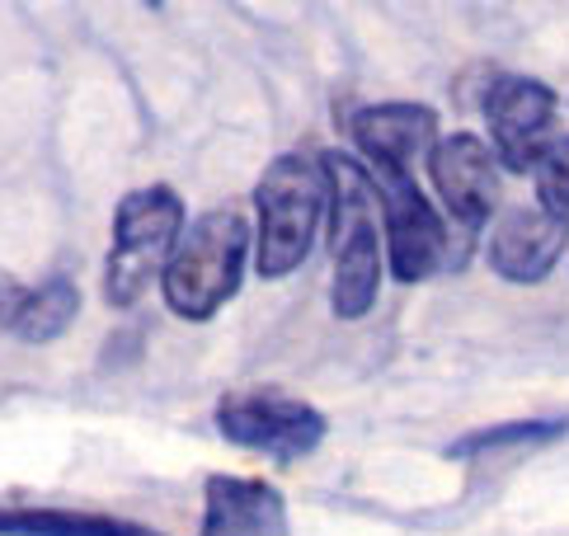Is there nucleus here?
<instances>
[{
	"label": "nucleus",
	"mask_w": 569,
	"mask_h": 536,
	"mask_svg": "<svg viewBox=\"0 0 569 536\" xmlns=\"http://www.w3.org/2000/svg\"><path fill=\"white\" fill-rule=\"evenodd\" d=\"M254 274L288 278L311 259L320 221H330V179L325 165L307 156H278L254 183Z\"/></svg>",
	"instance_id": "obj_1"
},
{
	"label": "nucleus",
	"mask_w": 569,
	"mask_h": 536,
	"mask_svg": "<svg viewBox=\"0 0 569 536\" xmlns=\"http://www.w3.org/2000/svg\"><path fill=\"white\" fill-rule=\"evenodd\" d=\"M246 264H250V217L236 202L202 212L193 226H184L179 250L166 268V306L179 320H212L227 306L240 282H246Z\"/></svg>",
	"instance_id": "obj_2"
},
{
	"label": "nucleus",
	"mask_w": 569,
	"mask_h": 536,
	"mask_svg": "<svg viewBox=\"0 0 569 536\" xmlns=\"http://www.w3.org/2000/svg\"><path fill=\"white\" fill-rule=\"evenodd\" d=\"M330 179V240H335V282L330 306L339 320H362L377 306L381 287V231H377V189L372 175L343 151H325Z\"/></svg>",
	"instance_id": "obj_3"
},
{
	"label": "nucleus",
	"mask_w": 569,
	"mask_h": 536,
	"mask_svg": "<svg viewBox=\"0 0 569 536\" xmlns=\"http://www.w3.org/2000/svg\"><path fill=\"white\" fill-rule=\"evenodd\" d=\"M184 236V198L170 183H141L132 189L113 212V245L104 264V297L118 311H128L147 297L156 278H166V268Z\"/></svg>",
	"instance_id": "obj_4"
},
{
	"label": "nucleus",
	"mask_w": 569,
	"mask_h": 536,
	"mask_svg": "<svg viewBox=\"0 0 569 536\" xmlns=\"http://www.w3.org/2000/svg\"><path fill=\"white\" fill-rule=\"evenodd\" d=\"M217 428H221V438L246 451H259V457H273V461H297L320 447L330 424H325L316 405L288 396V390L250 386V390L221 396Z\"/></svg>",
	"instance_id": "obj_5"
},
{
	"label": "nucleus",
	"mask_w": 569,
	"mask_h": 536,
	"mask_svg": "<svg viewBox=\"0 0 569 536\" xmlns=\"http://www.w3.org/2000/svg\"><path fill=\"white\" fill-rule=\"evenodd\" d=\"M377 208H381V231L386 250H391V274L400 282H423L442 268L447 255V226L433 212V202L419 193L410 170H386V165H368Z\"/></svg>",
	"instance_id": "obj_6"
},
{
	"label": "nucleus",
	"mask_w": 569,
	"mask_h": 536,
	"mask_svg": "<svg viewBox=\"0 0 569 536\" xmlns=\"http://www.w3.org/2000/svg\"><path fill=\"white\" fill-rule=\"evenodd\" d=\"M551 122H556V95L532 76H503L485 95V128L495 141V160L508 170H537L541 151L551 147Z\"/></svg>",
	"instance_id": "obj_7"
},
{
	"label": "nucleus",
	"mask_w": 569,
	"mask_h": 536,
	"mask_svg": "<svg viewBox=\"0 0 569 536\" xmlns=\"http://www.w3.org/2000/svg\"><path fill=\"white\" fill-rule=\"evenodd\" d=\"M429 175L438 183L442 208L452 212L466 231H480L499 208V160L476 132L438 137L429 151Z\"/></svg>",
	"instance_id": "obj_8"
},
{
	"label": "nucleus",
	"mask_w": 569,
	"mask_h": 536,
	"mask_svg": "<svg viewBox=\"0 0 569 536\" xmlns=\"http://www.w3.org/2000/svg\"><path fill=\"white\" fill-rule=\"evenodd\" d=\"M198 536H292L282 494L250 476H208Z\"/></svg>",
	"instance_id": "obj_9"
},
{
	"label": "nucleus",
	"mask_w": 569,
	"mask_h": 536,
	"mask_svg": "<svg viewBox=\"0 0 569 536\" xmlns=\"http://www.w3.org/2000/svg\"><path fill=\"white\" fill-rule=\"evenodd\" d=\"M569 245V221L546 208H513L490 236V264L508 282H541Z\"/></svg>",
	"instance_id": "obj_10"
},
{
	"label": "nucleus",
	"mask_w": 569,
	"mask_h": 536,
	"mask_svg": "<svg viewBox=\"0 0 569 536\" xmlns=\"http://www.w3.org/2000/svg\"><path fill=\"white\" fill-rule=\"evenodd\" d=\"M353 141L368 156V165H386V170H405L423 147H438V109L429 105H368L353 113Z\"/></svg>",
	"instance_id": "obj_11"
},
{
	"label": "nucleus",
	"mask_w": 569,
	"mask_h": 536,
	"mask_svg": "<svg viewBox=\"0 0 569 536\" xmlns=\"http://www.w3.org/2000/svg\"><path fill=\"white\" fill-rule=\"evenodd\" d=\"M0 536H156L141 523L80 508H0Z\"/></svg>",
	"instance_id": "obj_12"
},
{
	"label": "nucleus",
	"mask_w": 569,
	"mask_h": 536,
	"mask_svg": "<svg viewBox=\"0 0 569 536\" xmlns=\"http://www.w3.org/2000/svg\"><path fill=\"white\" fill-rule=\"evenodd\" d=\"M80 316V292L71 278H48L24 292V306H19V320L10 335L24 339V344H52L62 339L67 329L76 325Z\"/></svg>",
	"instance_id": "obj_13"
},
{
	"label": "nucleus",
	"mask_w": 569,
	"mask_h": 536,
	"mask_svg": "<svg viewBox=\"0 0 569 536\" xmlns=\"http://www.w3.org/2000/svg\"><path fill=\"white\" fill-rule=\"evenodd\" d=\"M532 175H537L541 208L569 221V137L551 141V147L541 151V160H537V170H532Z\"/></svg>",
	"instance_id": "obj_14"
},
{
	"label": "nucleus",
	"mask_w": 569,
	"mask_h": 536,
	"mask_svg": "<svg viewBox=\"0 0 569 536\" xmlns=\"http://www.w3.org/2000/svg\"><path fill=\"white\" fill-rule=\"evenodd\" d=\"M556 433H560V424H546V419L499 424V428H485V433H466L452 451L457 457H471V451H495V447H513V443H546V438H556Z\"/></svg>",
	"instance_id": "obj_15"
},
{
	"label": "nucleus",
	"mask_w": 569,
	"mask_h": 536,
	"mask_svg": "<svg viewBox=\"0 0 569 536\" xmlns=\"http://www.w3.org/2000/svg\"><path fill=\"white\" fill-rule=\"evenodd\" d=\"M19 306H24V282H19L10 268H0V329H14Z\"/></svg>",
	"instance_id": "obj_16"
}]
</instances>
